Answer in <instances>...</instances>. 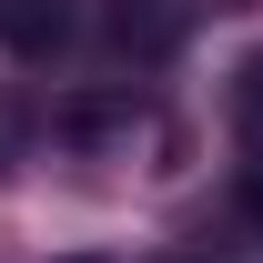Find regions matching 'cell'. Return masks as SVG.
Segmentation results:
<instances>
[{
	"label": "cell",
	"mask_w": 263,
	"mask_h": 263,
	"mask_svg": "<svg viewBox=\"0 0 263 263\" xmlns=\"http://www.w3.org/2000/svg\"><path fill=\"white\" fill-rule=\"evenodd\" d=\"M71 263H101V253H71Z\"/></svg>",
	"instance_id": "obj_4"
},
{
	"label": "cell",
	"mask_w": 263,
	"mask_h": 263,
	"mask_svg": "<svg viewBox=\"0 0 263 263\" xmlns=\"http://www.w3.org/2000/svg\"><path fill=\"white\" fill-rule=\"evenodd\" d=\"M243 223H263V162H243Z\"/></svg>",
	"instance_id": "obj_3"
},
{
	"label": "cell",
	"mask_w": 263,
	"mask_h": 263,
	"mask_svg": "<svg viewBox=\"0 0 263 263\" xmlns=\"http://www.w3.org/2000/svg\"><path fill=\"white\" fill-rule=\"evenodd\" d=\"M243 122H253V142H263V61L243 71Z\"/></svg>",
	"instance_id": "obj_2"
},
{
	"label": "cell",
	"mask_w": 263,
	"mask_h": 263,
	"mask_svg": "<svg viewBox=\"0 0 263 263\" xmlns=\"http://www.w3.org/2000/svg\"><path fill=\"white\" fill-rule=\"evenodd\" d=\"M61 41H71L61 0H0V51H10V61H51Z\"/></svg>",
	"instance_id": "obj_1"
}]
</instances>
